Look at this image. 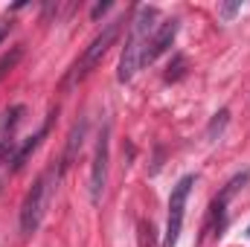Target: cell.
<instances>
[{
  "label": "cell",
  "instance_id": "6da1fadb",
  "mask_svg": "<svg viewBox=\"0 0 250 247\" xmlns=\"http://www.w3.org/2000/svg\"><path fill=\"white\" fill-rule=\"evenodd\" d=\"M154 18H157L154 6H137V15L131 21V35H128V41H125V47H123V56H120V70H117L120 84L131 82L134 73L140 70L146 44H148V38L154 32Z\"/></svg>",
  "mask_w": 250,
  "mask_h": 247
},
{
  "label": "cell",
  "instance_id": "7a4b0ae2",
  "mask_svg": "<svg viewBox=\"0 0 250 247\" xmlns=\"http://www.w3.org/2000/svg\"><path fill=\"white\" fill-rule=\"evenodd\" d=\"M56 181H59V175H56V169L50 166V169L32 184V189L26 192V198H23V204H21V233H23V236L38 233V227L44 224V215H47V209H50V198H53Z\"/></svg>",
  "mask_w": 250,
  "mask_h": 247
},
{
  "label": "cell",
  "instance_id": "3957f363",
  "mask_svg": "<svg viewBox=\"0 0 250 247\" xmlns=\"http://www.w3.org/2000/svg\"><path fill=\"white\" fill-rule=\"evenodd\" d=\"M123 23H125L123 18L111 21V23H108V26H105V29H102V32H99V35L90 41V47L84 50V56L73 64L70 76L64 79V87H67V90H70V87H76L79 82H84V79H87V76H90V73L99 67V62L108 56V50L117 44V38H120V32H123Z\"/></svg>",
  "mask_w": 250,
  "mask_h": 247
},
{
  "label": "cell",
  "instance_id": "277c9868",
  "mask_svg": "<svg viewBox=\"0 0 250 247\" xmlns=\"http://www.w3.org/2000/svg\"><path fill=\"white\" fill-rule=\"evenodd\" d=\"M195 186V175H184L172 195H169V221H166V239H163V247H175L178 239H181V230H184V212H187V201L189 192Z\"/></svg>",
  "mask_w": 250,
  "mask_h": 247
},
{
  "label": "cell",
  "instance_id": "5b68a950",
  "mask_svg": "<svg viewBox=\"0 0 250 247\" xmlns=\"http://www.w3.org/2000/svg\"><path fill=\"white\" fill-rule=\"evenodd\" d=\"M108 157H111V123L105 120L96 137V151H93V166H90V201L99 204L108 184Z\"/></svg>",
  "mask_w": 250,
  "mask_h": 247
},
{
  "label": "cell",
  "instance_id": "8992f818",
  "mask_svg": "<svg viewBox=\"0 0 250 247\" xmlns=\"http://www.w3.org/2000/svg\"><path fill=\"white\" fill-rule=\"evenodd\" d=\"M178 29H181V21L178 18H172V21H163L154 32H151V38H148V44H146V53H143V64H154L169 47H172V41H175V35H178Z\"/></svg>",
  "mask_w": 250,
  "mask_h": 247
},
{
  "label": "cell",
  "instance_id": "52a82bcc",
  "mask_svg": "<svg viewBox=\"0 0 250 247\" xmlns=\"http://www.w3.org/2000/svg\"><path fill=\"white\" fill-rule=\"evenodd\" d=\"M84 134H87V120H79V123L70 128V137H67V148H64L62 154V175L73 166V160H76V154L82 151V143H84Z\"/></svg>",
  "mask_w": 250,
  "mask_h": 247
},
{
  "label": "cell",
  "instance_id": "ba28073f",
  "mask_svg": "<svg viewBox=\"0 0 250 247\" xmlns=\"http://www.w3.org/2000/svg\"><path fill=\"white\" fill-rule=\"evenodd\" d=\"M44 137H47V125H44V128H41V131H38L35 137H29V140H26V143H23V145H21V148H18L15 154H12V160H9V163H12V169H15V172H18V169H23L26 157H29V154H32V151L38 148V143H41Z\"/></svg>",
  "mask_w": 250,
  "mask_h": 247
},
{
  "label": "cell",
  "instance_id": "9c48e42d",
  "mask_svg": "<svg viewBox=\"0 0 250 247\" xmlns=\"http://www.w3.org/2000/svg\"><path fill=\"white\" fill-rule=\"evenodd\" d=\"M227 123H230V111H227V108H221V111L212 117V123L207 125V140H215V137L224 131V125H227Z\"/></svg>",
  "mask_w": 250,
  "mask_h": 247
},
{
  "label": "cell",
  "instance_id": "30bf717a",
  "mask_svg": "<svg viewBox=\"0 0 250 247\" xmlns=\"http://www.w3.org/2000/svg\"><path fill=\"white\" fill-rule=\"evenodd\" d=\"M184 73H187V59H184V56H175V64H169L166 82H178V79H181Z\"/></svg>",
  "mask_w": 250,
  "mask_h": 247
},
{
  "label": "cell",
  "instance_id": "8fae6325",
  "mask_svg": "<svg viewBox=\"0 0 250 247\" xmlns=\"http://www.w3.org/2000/svg\"><path fill=\"white\" fill-rule=\"evenodd\" d=\"M21 56H23V50H21V47H15L9 56H3V59H0V79H3V76H6L15 64H18V59H21Z\"/></svg>",
  "mask_w": 250,
  "mask_h": 247
},
{
  "label": "cell",
  "instance_id": "7c38bea8",
  "mask_svg": "<svg viewBox=\"0 0 250 247\" xmlns=\"http://www.w3.org/2000/svg\"><path fill=\"white\" fill-rule=\"evenodd\" d=\"M239 9H242V3H224V6L218 9V15H221L224 21H230V18H233V15L239 12Z\"/></svg>",
  "mask_w": 250,
  "mask_h": 247
},
{
  "label": "cell",
  "instance_id": "4fadbf2b",
  "mask_svg": "<svg viewBox=\"0 0 250 247\" xmlns=\"http://www.w3.org/2000/svg\"><path fill=\"white\" fill-rule=\"evenodd\" d=\"M108 6H111V3H99V6H93V18H99L102 12H108Z\"/></svg>",
  "mask_w": 250,
  "mask_h": 247
},
{
  "label": "cell",
  "instance_id": "5bb4252c",
  "mask_svg": "<svg viewBox=\"0 0 250 247\" xmlns=\"http://www.w3.org/2000/svg\"><path fill=\"white\" fill-rule=\"evenodd\" d=\"M6 32H9V23H3V21H0V41L6 38Z\"/></svg>",
  "mask_w": 250,
  "mask_h": 247
},
{
  "label": "cell",
  "instance_id": "9a60e30c",
  "mask_svg": "<svg viewBox=\"0 0 250 247\" xmlns=\"http://www.w3.org/2000/svg\"><path fill=\"white\" fill-rule=\"evenodd\" d=\"M248 236H250V227H248Z\"/></svg>",
  "mask_w": 250,
  "mask_h": 247
}]
</instances>
